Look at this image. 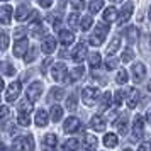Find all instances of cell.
<instances>
[{
    "mask_svg": "<svg viewBox=\"0 0 151 151\" xmlns=\"http://www.w3.org/2000/svg\"><path fill=\"white\" fill-rule=\"evenodd\" d=\"M107 32H109V27H107L105 24H102V22L97 24L95 31L90 34V39H88L90 44H92V46H100L104 42V39H105V36H107Z\"/></svg>",
    "mask_w": 151,
    "mask_h": 151,
    "instance_id": "6da1fadb",
    "label": "cell"
},
{
    "mask_svg": "<svg viewBox=\"0 0 151 151\" xmlns=\"http://www.w3.org/2000/svg\"><path fill=\"white\" fill-rule=\"evenodd\" d=\"M100 92H99V88H95V87H87V88L82 92V100L85 105H95V102L100 99Z\"/></svg>",
    "mask_w": 151,
    "mask_h": 151,
    "instance_id": "7a4b0ae2",
    "label": "cell"
},
{
    "mask_svg": "<svg viewBox=\"0 0 151 151\" xmlns=\"http://www.w3.org/2000/svg\"><path fill=\"white\" fill-rule=\"evenodd\" d=\"M66 73H68V68H66L65 63H56V65H53V68H51V76L58 83H63L66 80Z\"/></svg>",
    "mask_w": 151,
    "mask_h": 151,
    "instance_id": "3957f363",
    "label": "cell"
},
{
    "mask_svg": "<svg viewBox=\"0 0 151 151\" xmlns=\"http://www.w3.org/2000/svg\"><path fill=\"white\" fill-rule=\"evenodd\" d=\"M17 151H34V139L32 136H21L14 143Z\"/></svg>",
    "mask_w": 151,
    "mask_h": 151,
    "instance_id": "277c9868",
    "label": "cell"
},
{
    "mask_svg": "<svg viewBox=\"0 0 151 151\" xmlns=\"http://www.w3.org/2000/svg\"><path fill=\"white\" fill-rule=\"evenodd\" d=\"M21 90H22L21 82L10 83V85L7 87V90H5V100H7V102H14L15 99L21 95Z\"/></svg>",
    "mask_w": 151,
    "mask_h": 151,
    "instance_id": "5b68a950",
    "label": "cell"
},
{
    "mask_svg": "<svg viewBox=\"0 0 151 151\" xmlns=\"http://www.w3.org/2000/svg\"><path fill=\"white\" fill-rule=\"evenodd\" d=\"M144 136V126H143V117L136 116L134 126H132V141H141Z\"/></svg>",
    "mask_w": 151,
    "mask_h": 151,
    "instance_id": "8992f818",
    "label": "cell"
},
{
    "mask_svg": "<svg viewBox=\"0 0 151 151\" xmlns=\"http://www.w3.org/2000/svg\"><path fill=\"white\" fill-rule=\"evenodd\" d=\"M42 83L41 82H34V83H31L29 85V88H27V97H29V100H37L39 97H41V93H42Z\"/></svg>",
    "mask_w": 151,
    "mask_h": 151,
    "instance_id": "52a82bcc",
    "label": "cell"
},
{
    "mask_svg": "<svg viewBox=\"0 0 151 151\" xmlns=\"http://www.w3.org/2000/svg\"><path fill=\"white\" fill-rule=\"evenodd\" d=\"M131 70H132V80L136 83L143 82L144 76H146V66H144L143 63H134Z\"/></svg>",
    "mask_w": 151,
    "mask_h": 151,
    "instance_id": "ba28073f",
    "label": "cell"
},
{
    "mask_svg": "<svg viewBox=\"0 0 151 151\" xmlns=\"http://www.w3.org/2000/svg\"><path fill=\"white\" fill-rule=\"evenodd\" d=\"M71 58L75 60L76 63H82L85 58H87V44L85 42H80L75 49H73V53H71Z\"/></svg>",
    "mask_w": 151,
    "mask_h": 151,
    "instance_id": "9c48e42d",
    "label": "cell"
},
{
    "mask_svg": "<svg viewBox=\"0 0 151 151\" xmlns=\"http://www.w3.org/2000/svg\"><path fill=\"white\" fill-rule=\"evenodd\" d=\"M97 137L92 136V134H85L83 136V141H82V150L83 151H95L97 148Z\"/></svg>",
    "mask_w": 151,
    "mask_h": 151,
    "instance_id": "30bf717a",
    "label": "cell"
},
{
    "mask_svg": "<svg viewBox=\"0 0 151 151\" xmlns=\"http://www.w3.org/2000/svg\"><path fill=\"white\" fill-rule=\"evenodd\" d=\"M56 49V39L53 36H48V37H44V41L41 42V51L42 53H46V55H51V53H55Z\"/></svg>",
    "mask_w": 151,
    "mask_h": 151,
    "instance_id": "8fae6325",
    "label": "cell"
},
{
    "mask_svg": "<svg viewBox=\"0 0 151 151\" xmlns=\"http://www.w3.org/2000/svg\"><path fill=\"white\" fill-rule=\"evenodd\" d=\"M132 9H134V5L131 4V2H127L126 5H124V9L121 10V14H119V19H117V22L122 26V24H126V22L131 19V15H132Z\"/></svg>",
    "mask_w": 151,
    "mask_h": 151,
    "instance_id": "7c38bea8",
    "label": "cell"
},
{
    "mask_svg": "<svg viewBox=\"0 0 151 151\" xmlns=\"http://www.w3.org/2000/svg\"><path fill=\"white\" fill-rule=\"evenodd\" d=\"M65 131L66 132H76V131L80 129V119L78 117H68L66 121H65Z\"/></svg>",
    "mask_w": 151,
    "mask_h": 151,
    "instance_id": "4fadbf2b",
    "label": "cell"
},
{
    "mask_svg": "<svg viewBox=\"0 0 151 151\" xmlns=\"http://www.w3.org/2000/svg\"><path fill=\"white\" fill-rule=\"evenodd\" d=\"M83 75H85V68H83V66H75V68L70 70L68 80L71 83H76V82H80V80L83 78Z\"/></svg>",
    "mask_w": 151,
    "mask_h": 151,
    "instance_id": "5bb4252c",
    "label": "cell"
},
{
    "mask_svg": "<svg viewBox=\"0 0 151 151\" xmlns=\"http://www.w3.org/2000/svg\"><path fill=\"white\" fill-rule=\"evenodd\" d=\"M56 144H58V137L56 134H46L44 139H42V148L48 151H53L56 148Z\"/></svg>",
    "mask_w": 151,
    "mask_h": 151,
    "instance_id": "9a60e30c",
    "label": "cell"
},
{
    "mask_svg": "<svg viewBox=\"0 0 151 151\" xmlns=\"http://www.w3.org/2000/svg\"><path fill=\"white\" fill-rule=\"evenodd\" d=\"M48 119H49L48 112H46L44 109H39L37 112H36L34 122H36V126H37V127H44V126H48Z\"/></svg>",
    "mask_w": 151,
    "mask_h": 151,
    "instance_id": "2e32d148",
    "label": "cell"
},
{
    "mask_svg": "<svg viewBox=\"0 0 151 151\" xmlns=\"http://www.w3.org/2000/svg\"><path fill=\"white\" fill-rule=\"evenodd\" d=\"M27 48H29L27 39H21V41H17L14 44V55L15 56H24L27 53Z\"/></svg>",
    "mask_w": 151,
    "mask_h": 151,
    "instance_id": "e0dca14e",
    "label": "cell"
},
{
    "mask_svg": "<svg viewBox=\"0 0 151 151\" xmlns=\"http://www.w3.org/2000/svg\"><path fill=\"white\" fill-rule=\"evenodd\" d=\"M60 41H61L63 46H70L71 42L75 41V36H73V32L68 31V29H61V32H60Z\"/></svg>",
    "mask_w": 151,
    "mask_h": 151,
    "instance_id": "ac0fdd59",
    "label": "cell"
},
{
    "mask_svg": "<svg viewBox=\"0 0 151 151\" xmlns=\"http://www.w3.org/2000/svg\"><path fill=\"white\" fill-rule=\"evenodd\" d=\"M119 19V12H117V9L116 7H109V9H105L104 10V21L105 22H114Z\"/></svg>",
    "mask_w": 151,
    "mask_h": 151,
    "instance_id": "d6986e66",
    "label": "cell"
},
{
    "mask_svg": "<svg viewBox=\"0 0 151 151\" xmlns=\"http://www.w3.org/2000/svg\"><path fill=\"white\" fill-rule=\"evenodd\" d=\"M27 14H32V10L29 9V5L24 4V5H21V7L15 10V19H17V21H26V19L29 17Z\"/></svg>",
    "mask_w": 151,
    "mask_h": 151,
    "instance_id": "ffe728a7",
    "label": "cell"
},
{
    "mask_svg": "<svg viewBox=\"0 0 151 151\" xmlns=\"http://www.w3.org/2000/svg\"><path fill=\"white\" fill-rule=\"evenodd\" d=\"M90 127L93 131H99V132H102V131H105V121H104L100 116H95L92 117V122H90Z\"/></svg>",
    "mask_w": 151,
    "mask_h": 151,
    "instance_id": "44dd1931",
    "label": "cell"
},
{
    "mask_svg": "<svg viewBox=\"0 0 151 151\" xmlns=\"http://www.w3.org/2000/svg\"><path fill=\"white\" fill-rule=\"evenodd\" d=\"M12 7L10 5H4V7L0 9V21H2V24H5L7 26L9 22H10V15H12Z\"/></svg>",
    "mask_w": 151,
    "mask_h": 151,
    "instance_id": "7402d4cb",
    "label": "cell"
},
{
    "mask_svg": "<svg viewBox=\"0 0 151 151\" xmlns=\"http://www.w3.org/2000/svg\"><path fill=\"white\" fill-rule=\"evenodd\" d=\"M78 146H80L78 139H75V137H70V139H66V141L63 143L61 150L63 151H78Z\"/></svg>",
    "mask_w": 151,
    "mask_h": 151,
    "instance_id": "603a6c76",
    "label": "cell"
},
{
    "mask_svg": "<svg viewBox=\"0 0 151 151\" xmlns=\"http://www.w3.org/2000/svg\"><path fill=\"white\" fill-rule=\"evenodd\" d=\"M114 127L117 129V132H119L121 136H126V132H127V119H126V117L117 119L116 122H114Z\"/></svg>",
    "mask_w": 151,
    "mask_h": 151,
    "instance_id": "cb8c5ba5",
    "label": "cell"
},
{
    "mask_svg": "<svg viewBox=\"0 0 151 151\" xmlns=\"http://www.w3.org/2000/svg\"><path fill=\"white\" fill-rule=\"evenodd\" d=\"M139 97H141V93H139V90H131L129 93V99H127V107L129 109H134L137 104H139Z\"/></svg>",
    "mask_w": 151,
    "mask_h": 151,
    "instance_id": "d4e9b609",
    "label": "cell"
},
{
    "mask_svg": "<svg viewBox=\"0 0 151 151\" xmlns=\"http://www.w3.org/2000/svg\"><path fill=\"white\" fill-rule=\"evenodd\" d=\"M119 48H121V37L116 36V37H112V41H110L109 46H107V55H114Z\"/></svg>",
    "mask_w": 151,
    "mask_h": 151,
    "instance_id": "484cf974",
    "label": "cell"
},
{
    "mask_svg": "<svg viewBox=\"0 0 151 151\" xmlns=\"http://www.w3.org/2000/svg\"><path fill=\"white\" fill-rule=\"evenodd\" d=\"M117 143H119V139H117L116 134L109 132V134H105V136H104V144H105L107 148H116Z\"/></svg>",
    "mask_w": 151,
    "mask_h": 151,
    "instance_id": "4316f807",
    "label": "cell"
},
{
    "mask_svg": "<svg viewBox=\"0 0 151 151\" xmlns=\"http://www.w3.org/2000/svg\"><path fill=\"white\" fill-rule=\"evenodd\" d=\"M31 110H32V100L24 99V100L19 104V114H31Z\"/></svg>",
    "mask_w": 151,
    "mask_h": 151,
    "instance_id": "83f0119b",
    "label": "cell"
},
{
    "mask_svg": "<svg viewBox=\"0 0 151 151\" xmlns=\"http://www.w3.org/2000/svg\"><path fill=\"white\" fill-rule=\"evenodd\" d=\"M88 63L92 68H99L100 66V63H102V56H100V53H92V55L88 56Z\"/></svg>",
    "mask_w": 151,
    "mask_h": 151,
    "instance_id": "f1b7e54d",
    "label": "cell"
},
{
    "mask_svg": "<svg viewBox=\"0 0 151 151\" xmlns=\"http://www.w3.org/2000/svg\"><path fill=\"white\" fill-rule=\"evenodd\" d=\"M49 117H51L55 122L61 121V117H63V109H61V107H58V105H53V107H51V112H49Z\"/></svg>",
    "mask_w": 151,
    "mask_h": 151,
    "instance_id": "f546056e",
    "label": "cell"
},
{
    "mask_svg": "<svg viewBox=\"0 0 151 151\" xmlns=\"http://www.w3.org/2000/svg\"><path fill=\"white\" fill-rule=\"evenodd\" d=\"M31 32H32V36H34V37H37V39H39V37H42V36L46 34V27L42 26L41 22H37V24H34V26H32V31H31Z\"/></svg>",
    "mask_w": 151,
    "mask_h": 151,
    "instance_id": "4dcf8cb0",
    "label": "cell"
},
{
    "mask_svg": "<svg viewBox=\"0 0 151 151\" xmlns=\"http://www.w3.org/2000/svg\"><path fill=\"white\" fill-rule=\"evenodd\" d=\"M49 97H51V100H60L65 97V90L60 88V87H55V88L49 90Z\"/></svg>",
    "mask_w": 151,
    "mask_h": 151,
    "instance_id": "1f68e13d",
    "label": "cell"
},
{
    "mask_svg": "<svg viewBox=\"0 0 151 151\" xmlns=\"http://www.w3.org/2000/svg\"><path fill=\"white\" fill-rule=\"evenodd\" d=\"M92 24H93V19H92L90 15L82 17V21H80V31H88V29L92 27Z\"/></svg>",
    "mask_w": 151,
    "mask_h": 151,
    "instance_id": "d6a6232c",
    "label": "cell"
},
{
    "mask_svg": "<svg viewBox=\"0 0 151 151\" xmlns=\"http://www.w3.org/2000/svg\"><path fill=\"white\" fill-rule=\"evenodd\" d=\"M17 124L22 126V127H27L29 124H31V117H29V114H19V116H17Z\"/></svg>",
    "mask_w": 151,
    "mask_h": 151,
    "instance_id": "836d02e7",
    "label": "cell"
},
{
    "mask_svg": "<svg viewBox=\"0 0 151 151\" xmlns=\"http://www.w3.org/2000/svg\"><path fill=\"white\" fill-rule=\"evenodd\" d=\"M104 7V2L102 0H95V2H92L88 5V10H90V14H97L100 9Z\"/></svg>",
    "mask_w": 151,
    "mask_h": 151,
    "instance_id": "e575fe53",
    "label": "cell"
},
{
    "mask_svg": "<svg viewBox=\"0 0 151 151\" xmlns=\"http://www.w3.org/2000/svg\"><path fill=\"white\" fill-rule=\"evenodd\" d=\"M68 26L71 29H75V27L80 29V24H78V14H70L68 15Z\"/></svg>",
    "mask_w": 151,
    "mask_h": 151,
    "instance_id": "d590c367",
    "label": "cell"
},
{
    "mask_svg": "<svg viewBox=\"0 0 151 151\" xmlns=\"http://www.w3.org/2000/svg\"><path fill=\"white\" fill-rule=\"evenodd\" d=\"M127 71L126 70H119V73H117V76H116V82L117 83H126L127 82Z\"/></svg>",
    "mask_w": 151,
    "mask_h": 151,
    "instance_id": "8d00e7d4",
    "label": "cell"
},
{
    "mask_svg": "<svg viewBox=\"0 0 151 151\" xmlns=\"http://www.w3.org/2000/svg\"><path fill=\"white\" fill-rule=\"evenodd\" d=\"M66 109L68 110H75L76 109V97L75 95H70L66 99Z\"/></svg>",
    "mask_w": 151,
    "mask_h": 151,
    "instance_id": "74e56055",
    "label": "cell"
},
{
    "mask_svg": "<svg viewBox=\"0 0 151 151\" xmlns=\"http://www.w3.org/2000/svg\"><path fill=\"white\" fill-rule=\"evenodd\" d=\"M124 99H126V92L124 90H117L116 92V105H122V102H124Z\"/></svg>",
    "mask_w": 151,
    "mask_h": 151,
    "instance_id": "f35d334b",
    "label": "cell"
},
{
    "mask_svg": "<svg viewBox=\"0 0 151 151\" xmlns=\"http://www.w3.org/2000/svg\"><path fill=\"white\" fill-rule=\"evenodd\" d=\"M110 102H112V93H110V92H105V93L102 95V107H104V109H105V107H109Z\"/></svg>",
    "mask_w": 151,
    "mask_h": 151,
    "instance_id": "ab89813d",
    "label": "cell"
},
{
    "mask_svg": "<svg viewBox=\"0 0 151 151\" xmlns=\"http://www.w3.org/2000/svg\"><path fill=\"white\" fill-rule=\"evenodd\" d=\"M2 68H4V75L5 76H10V75H14L15 73V68L12 66V65H9V63H4Z\"/></svg>",
    "mask_w": 151,
    "mask_h": 151,
    "instance_id": "60d3db41",
    "label": "cell"
},
{
    "mask_svg": "<svg viewBox=\"0 0 151 151\" xmlns=\"http://www.w3.org/2000/svg\"><path fill=\"white\" fill-rule=\"evenodd\" d=\"M132 56H134V55H132V49H131V48H126V49L122 51V61H124V63L131 61V60H132Z\"/></svg>",
    "mask_w": 151,
    "mask_h": 151,
    "instance_id": "b9f144b4",
    "label": "cell"
},
{
    "mask_svg": "<svg viewBox=\"0 0 151 151\" xmlns=\"http://www.w3.org/2000/svg\"><path fill=\"white\" fill-rule=\"evenodd\" d=\"M26 34H27V31H26L24 27H17L15 29V32H14V37L15 39H22Z\"/></svg>",
    "mask_w": 151,
    "mask_h": 151,
    "instance_id": "7bdbcfd3",
    "label": "cell"
},
{
    "mask_svg": "<svg viewBox=\"0 0 151 151\" xmlns=\"http://www.w3.org/2000/svg\"><path fill=\"white\" fill-rule=\"evenodd\" d=\"M127 37H129V41H136V37H137L136 27H129L127 29Z\"/></svg>",
    "mask_w": 151,
    "mask_h": 151,
    "instance_id": "ee69618b",
    "label": "cell"
},
{
    "mask_svg": "<svg viewBox=\"0 0 151 151\" xmlns=\"http://www.w3.org/2000/svg\"><path fill=\"white\" fill-rule=\"evenodd\" d=\"M36 53H37V49H32V51H31V53H29L27 56H26V63H32L36 60V58H37V56H36Z\"/></svg>",
    "mask_w": 151,
    "mask_h": 151,
    "instance_id": "f6af8a7d",
    "label": "cell"
},
{
    "mask_svg": "<svg viewBox=\"0 0 151 151\" xmlns=\"http://www.w3.org/2000/svg\"><path fill=\"white\" fill-rule=\"evenodd\" d=\"M139 151H151V141H146V143L139 144Z\"/></svg>",
    "mask_w": 151,
    "mask_h": 151,
    "instance_id": "bcb514c9",
    "label": "cell"
},
{
    "mask_svg": "<svg viewBox=\"0 0 151 151\" xmlns=\"http://www.w3.org/2000/svg\"><path fill=\"white\" fill-rule=\"evenodd\" d=\"M37 4H39L42 9H49L51 4H53V0H37Z\"/></svg>",
    "mask_w": 151,
    "mask_h": 151,
    "instance_id": "7dc6e473",
    "label": "cell"
},
{
    "mask_svg": "<svg viewBox=\"0 0 151 151\" xmlns=\"http://www.w3.org/2000/svg\"><path fill=\"white\" fill-rule=\"evenodd\" d=\"M116 65H117L116 60H107V63H105V68H107V70L110 71V70H114V68H116Z\"/></svg>",
    "mask_w": 151,
    "mask_h": 151,
    "instance_id": "c3c4849f",
    "label": "cell"
},
{
    "mask_svg": "<svg viewBox=\"0 0 151 151\" xmlns=\"http://www.w3.org/2000/svg\"><path fill=\"white\" fill-rule=\"evenodd\" d=\"M71 2V7L73 9H82L83 7V0H70Z\"/></svg>",
    "mask_w": 151,
    "mask_h": 151,
    "instance_id": "681fc988",
    "label": "cell"
},
{
    "mask_svg": "<svg viewBox=\"0 0 151 151\" xmlns=\"http://www.w3.org/2000/svg\"><path fill=\"white\" fill-rule=\"evenodd\" d=\"M7 46H9V36L4 32L2 34V49H7Z\"/></svg>",
    "mask_w": 151,
    "mask_h": 151,
    "instance_id": "f907efd6",
    "label": "cell"
},
{
    "mask_svg": "<svg viewBox=\"0 0 151 151\" xmlns=\"http://www.w3.org/2000/svg\"><path fill=\"white\" fill-rule=\"evenodd\" d=\"M7 114H9V109L4 105V107H2V119H5V117H7Z\"/></svg>",
    "mask_w": 151,
    "mask_h": 151,
    "instance_id": "816d5d0a",
    "label": "cell"
},
{
    "mask_svg": "<svg viewBox=\"0 0 151 151\" xmlns=\"http://www.w3.org/2000/svg\"><path fill=\"white\" fill-rule=\"evenodd\" d=\"M53 26H55L56 29L60 27V19H55V21H53Z\"/></svg>",
    "mask_w": 151,
    "mask_h": 151,
    "instance_id": "f5cc1de1",
    "label": "cell"
},
{
    "mask_svg": "<svg viewBox=\"0 0 151 151\" xmlns=\"http://www.w3.org/2000/svg\"><path fill=\"white\" fill-rule=\"evenodd\" d=\"M146 119H148V122L151 124V110H148V114H146Z\"/></svg>",
    "mask_w": 151,
    "mask_h": 151,
    "instance_id": "db71d44e",
    "label": "cell"
},
{
    "mask_svg": "<svg viewBox=\"0 0 151 151\" xmlns=\"http://www.w3.org/2000/svg\"><path fill=\"white\" fill-rule=\"evenodd\" d=\"M148 90L151 92V80H150V83H148Z\"/></svg>",
    "mask_w": 151,
    "mask_h": 151,
    "instance_id": "11a10c76",
    "label": "cell"
},
{
    "mask_svg": "<svg viewBox=\"0 0 151 151\" xmlns=\"http://www.w3.org/2000/svg\"><path fill=\"white\" fill-rule=\"evenodd\" d=\"M2 151H10V150H9V148H4V150H2Z\"/></svg>",
    "mask_w": 151,
    "mask_h": 151,
    "instance_id": "9f6ffc18",
    "label": "cell"
},
{
    "mask_svg": "<svg viewBox=\"0 0 151 151\" xmlns=\"http://www.w3.org/2000/svg\"><path fill=\"white\" fill-rule=\"evenodd\" d=\"M110 2H122V0H110Z\"/></svg>",
    "mask_w": 151,
    "mask_h": 151,
    "instance_id": "6f0895ef",
    "label": "cell"
},
{
    "mask_svg": "<svg viewBox=\"0 0 151 151\" xmlns=\"http://www.w3.org/2000/svg\"><path fill=\"white\" fill-rule=\"evenodd\" d=\"M148 17H150V21H151V9H150V15H148Z\"/></svg>",
    "mask_w": 151,
    "mask_h": 151,
    "instance_id": "680465c9",
    "label": "cell"
},
{
    "mask_svg": "<svg viewBox=\"0 0 151 151\" xmlns=\"http://www.w3.org/2000/svg\"><path fill=\"white\" fill-rule=\"evenodd\" d=\"M124 151H132V150H129V148H126V150H124Z\"/></svg>",
    "mask_w": 151,
    "mask_h": 151,
    "instance_id": "91938a15",
    "label": "cell"
},
{
    "mask_svg": "<svg viewBox=\"0 0 151 151\" xmlns=\"http://www.w3.org/2000/svg\"><path fill=\"white\" fill-rule=\"evenodd\" d=\"M4 2H7V0H4Z\"/></svg>",
    "mask_w": 151,
    "mask_h": 151,
    "instance_id": "94428289",
    "label": "cell"
}]
</instances>
